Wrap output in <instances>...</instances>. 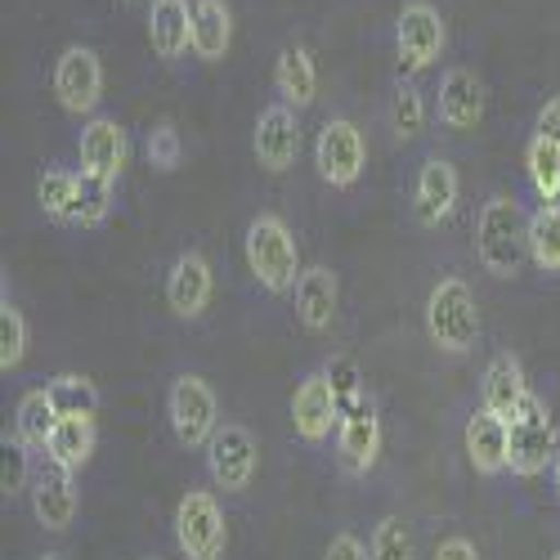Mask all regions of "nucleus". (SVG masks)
I'll list each match as a JSON object with an SVG mask.
<instances>
[{
  "label": "nucleus",
  "mask_w": 560,
  "mask_h": 560,
  "mask_svg": "<svg viewBox=\"0 0 560 560\" xmlns=\"http://www.w3.org/2000/svg\"><path fill=\"white\" fill-rule=\"evenodd\" d=\"M476 256L485 273L493 278H516L529 260V211L511 198L493 194L476 215Z\"/></svg>",
  "instance_id": "f257e3e1"
},
{
  "label": "nucleus",
  "mask_w": 560,
  "mask_h": 560,
  "mask_svg": "<svg viewBox=\"0 0 560 560\" xmlns=\"http://www.w3.org/2000/svg\"><path fill=\"white\" fill-rule=\"evenodd\" d=\"M243 252H247V269L256 273V283L273 296L283 292H296L301 283V247L292 238V229L283 215L273 211H260L252 224H247V238H243Z\"/></svg>",
  "instance_id": "f03ea898"
},
{
  "label": "nucleus",
  "mask_w": 560,
  "mask_h": 560,
  "mask_svg": "<svg viewBox=\"0 0 560 560\" xmlns=\"http://www.w3.org/2000/svg\"><path fill=\"white\" fill-rule=\"evenodd\" d=\"M427 337L444 354H466L480 341V305L462 278H440L427 296Z\"/></svg>",
  "instance_id": "7ed1b4c3"
},
{
  "label": "nucleus",
  "mask_w": 560,
  "mask_h": 560,
  "mask_svg": "<svg viewBox=\"0 0 560 560\" xmlns=\"http://www.w3.org/2000/svg\"><path fill=\"white\" fill-rule=\"evenodd\" d=\"M506 448H511V471L534 480L547 466H556V422L547 412V399L529 390V399L506 417Z\"/></svg>",
  "instance_id": "20e7f679"
},
{
  "label": "nucleus",
  "mask_w": 560,
  "mask_h": 560,
  "mask_svg": "<svg viewBox=\"0 0 560 560\" xmlns=\"http://www.w3.org/2000/svg\"><path fill=\"white\" fill-rule=\"evenodd\" d=\"M166 417H171V431L184 448H207L220 431V399L198 372H184V377L171 382Z\"/></svg>",
  "instance_id": "39448f33"
},
{
  "label": "nucleus",
  "mask_w": 560,
  "mask_h": 560,
  "mask_svg": "<svg viewBox=\"0 0 560 560\" xmlns=\"http://www.w3.org/2000/svg\"><path fill=\"white\" fill-rule=\"evenodd\" d=\"M175 542L189 560H220L229 547V525L215 493L189 489L175 506Z\"/></svg>",
  "instance_id": "423d86ee"
},
{
  "label": "nucleus",
  "mask_w": 560,
  "mask_h": 560,
  "mask_svg": "<svg viewBox=\"0 0 560 560\" xmlns=\"http://www.w3.org/2000/svg\"><path fill=\"white\" fill-rule=\"evenodd\" d=\"M314 166L332 189H350V184H359V175L368 166L363 130L350 117H328L318 130V144H314Z\"/></svg>",
  "instance_id": "0eeeda50"
},
{
  "label": "nucleus",
  "mask_w": 560,
  "mask_h": 560,
  "mask_svg": "<svg viewBox=\"0 0 560 560\" xmlns=\"http://www.w3.org/2000/svg\"><path fill=\"white\" fill-rule=\"evenodd\" d=\"M55 100L72 117H90L104 100V63L90 45H68L55 63Z\"/></svg>",
  "instance_id": "6e6552de"
},
{
  "label": "nucleus",
  "mask_w": 560,
  "mask_h": 560,
  "mask_svg": "<svg viewBox=\"0 0 560 560\" xmlns=\"http://www.w3.org/2000/svg\"><path fill=\"white\" fill-rule=\"evenodd\" d=\"M444 40H448V27H444V14L431 5V0H408V5L399 10L395 50H399V63L408 72L431 68L444 55Z\"/></svg>",
  "instance_id": "1a4fd4ad"
},
{
  "label": "nucleus",
  "mask_w": 560,
  "mask_h": 560,
  "mask_svg": "<svg viewBox=\"0 0 560 560\" xmlns=\"http://www.w3.org/2000/svg\"><path fill=\"white\" fill-rule=\"evenodd\" d=\"M256 462H260L256 435L238 422H224L207 444V471L224 493H243L256 480Z\"/></svg>",
  "instance_id": "9d476101"
},
{
  "label": "nucleus",
  "mask_w": 560,
  "mask_h": 560,
  "mask_svg": "<svg viewBox=\"0 0 560 560\" xmlns=\"http://www.w3.org/2000/svg\"><path fill=\"white\" fill-rule=\"evenodd\" d=\"M382 453V417H377V399L363 395L337 427V462L346 476H368L377 466Z\"/></svg>",
  "instance_id": "9b49d317"
},
{
  "label": "nucleus",
  "mask_w": 560,
  "mask_h": 560,
  "mask_svg": "<svg viewBox=\"0 0 560 560\" xmlns=\"http://www.w3.org/2000/svg\"><path fill=\"white\" fill-rule=\"evenodd\" d=\"M252 153H256V162H260L269 175L292 171V162H296V153H301V121H296V108L269 104V108L256 117Z\"/></svg>",
  "instance_id": "f8f14e48"
},
{
  "label": "nucleus",
  "mask_w": 560,
  "mask_h": 560,
  "mask_svg": "<svg viewBox=\"0 0 560 560\" xmlns=\"http://www.w3.org/2000/svg\"><path fill=\"white\" fill-rule=\"evenodd\" d=\"M457 194H462L457 166L448 158H427L422 171H417V184H412V215H417V224L440 229L453 215Z\"/></svg>",
  "instance_id": "ddd939ff"
},
{
  "label": "nucleus",
  "mask_w": 560,
  "mask_h": 560,
  "mask_svg": "<svg viewBox=\"0 0 560 560\" xmlns=\"http://www.w3.org/2000/svg\"><path fill=\"white\" fill-rule=\"evenodd\" d=\"M211 260L202 252H179L171 273H166V305L175 318H202V310L211 305Z\"/></svg>",
  "instance_id": "4468645a"
},
{
  "label": "nucleus",
  "mask_w": 560,
  "mask_h": 560,
  "mask_svg": "<svg viewBox=\"0 0 560 560\" xmlns=\"http://www.w3.org/2000/svg\"><path fill=\"white\" fill-rule=\"evenodd\" d=\"M32 511H36V521L59 534L72 525L77 516V489H72V471L59 462H36V476H32Z\"/></svg>",
  "instance_id": "2eb2a0df"
},
{
  "label": "nucleus",
  "mask_w": 560,
  "mask_h": 560,
  "mask_svg": "<svg viewBox=\"0 0 560 560\" xmlns=\"http://www.w3.org/2000/svg\"><path fill=\"white\" fill-rule=\"evenodd\" d=\"M292 427L305 444H323L332 435V427H341V408L332 399V386L328 377H323V368L310 372V377L296 386L292 395Z\"/></svg>",
  "instance_id": "dca6fc26"
},
{
  "label": "nucleus",
  "mask_w": 560,
  "mask_h": 560,
  "mask_svg": "<svg viewBox=\"0 0 560 560\" xmlns=\"http://www.w3.org/2000/svg\"><path fill=\"white\" fill-rule=\"evenodd\" d=\"M81 171L104 175V179H121L126 162H130V139L126 126L113 117H90L81 130Z\"/></svg>",
  "instance_id": "f3484780"
},
{
  "label": "nucleus",
  "mask_w": 560,
  "mask_h": 560,
  "mask_svg": "<svg viewBox=\"0 0 560 560\" xmlns=\"http://www.w3.org/2000/svg\"><path fill=\"white\" fill-rule=\"evenodd\" d=\"M440 126L448 130H476L485 117V85L471 68H448L440 77V104H435Z\"/></svg>",
  "instance_id": "a211bd4d"
},
{
  "label": "nucleus",
  "mask_w": 560,
  "mask_h": 560,
  "mask_svg": "<svg viewBox=\"0 0 560 560\" xmlns=\"http://www.w3.org/2000/svg\"><path fill=\"white\" fill-rule=\"evenodd\" d=\"M337 305H341V283L328 265H314L301 273L296 283V318L305 332H328L332 318H337Z\"/></svg>",
  "instance_id": "6ab92c4d"
},
{
  "label": "nucleus",
  "mask_w": 560,
  "mask_h": 560,
  "mask_svg": "<svg viewBox=\"0 0 560 560\" xmlns=\"http://www.w3.org/2000/svg\"><path fill=\"white\" fill-rule=\"evenodd\" d=\"M149 40L162 63H175L194 50V5L189 0H153Z\"/></svg>",
  "instance_id": "aec40b11"
},
{
  "label": "nucleus",
  "mask_w": 560,
  "mask_h": 560,
  "mask_svg": "<svg viewBox=\"0 0 560 560\" xmlns=\"http://www.w3.org/2000/svg\"><path fill=\"white\" fill-rule=\"evenodd\" d=\"M466 462L476 466L480 476H502L511 471V448H506V417L480 408L471 422H466Z\"/></svg>",
  "instance_id": "412c9836"
},
{
  "label": "nucleus",
  "mask_w": 560,
  "mask_h": 560,
  "mask_svg": "<svg viewBox=\"0 0 560 560\" xmlns=\"http://www.w3.org/2000/svg\"><path fill=\"white\" fill-rule=\"evenodd\" d=\"M525 399H529V382H525L521 359H516V354H498V359L485 368L480 408H489V412H498V417H511Z\"/></svg>",
  "instance_id": "4be33fe9"
},
{
  "label": "nucleus",
  "mask_w": 560,
  "mask_h": 560,
  "mask_svg": "<svg viewBox=\"0 0 560 560\" xmlns=\"http://www.w3.org/2000/svg\"><path fill=\"white\" fill-rule=\"evenodd\" d=\"M273 85H278V104H288V108H310L314 95H318V68L310 59L305 45H288L283 55H278L273 63Z\"/></svg>",
  "instance_id": "5701e85b"
},
{
  "label": "nucleus",
  "mask_w": 560,
  "mask_h": 560,
  "mask_svg": "<svg viewBox=\"0 0 560 560\" xmlns=\"http://www.w3.org/2000/svg\"><path fill=\"white\" fill-rule=\"evenodd\" d=\"M233 45V10L224 0H194V55L220 63Z\"/></svg>",
  "instance_id": "b1692460"
},
{
  "label": "nucleus",
  "mask_w": 560,
  "mask_h": 560,
  "mask_svg": "<svg viewBox=\"0 0 560 560\" xmlns=\"http://www.w3.org/2000/svg\"><path fill=\"white\" fill-rule=\"evenodd\" d=\"M95 453V417H59V427L45 444V457L68 466V471H81Z\"/></svg>",
  "instance_id": "393cba45"
},
{
  "label": "nucleus",
  "mask_w": 560,
  "mask_h": 560,
  "mask_svg": "<svg viewBox=\"0 0 560 560\" xmlns=\"http://www.w3.org/2000/svg\"><path fill=\"white\" fill-rule=\"evenodd\" d=\"M55 427H59V412H55V404H50V390H27L23 399H19V412H14V435L36 453H45V444H50V435H55Z\"/></svg>",
  "instance_id": "a878e982"
},
{
  "label": "nucleus",
  "mask_w": 560,
  "mask_h": 560,
  "mask_svg": "<svg viewBox=\"0 0 560 560\" xmlns=\"http://www.w3.org/2000/svg\"><path fill=\"white\" fill-rule=\"evenodd\" d=\"M113 202H117V179H104V175L81 171L72 224H77V229H100V224L113 215Z\"/></svg>",
  "instance_id": "bb28decb"
},
{
  "label": "nucleus",
  "mask_w": 560,
  "mask_h": 560,
  "mask_svg": "<svg viewBox=\"0 0 560 560\" xmlns=\"http://www.w3.org/2000/svg\"><path fill=\"white\" fill-rule=\"evenodd\" d=\"M529 260L542 273H560V207H534L529 211Z\"/></svg>",
  "instance_id": "cd10ccee"
},
{
  "label": "nucleus",
  "mask_w": 560,
  "mask_h": 560,
  "mask_svg": "<svg viewBox=\"0 0 560 560\" xmlns=\"http://www.w3.org/2000/svg\"><path fill=\"white\" fill-rule=\"evenodd\" d=\"M525 171H529V184H534L538 202L560 207V149L534 135L529 149H525Z\"/></svg>",
  "instance_id": "c85d7f7f"
},
{
  "label": "nucleus",
  "mask_w": 560,
  "mask_h": 560,
  "mask_svg": "<svg viewBox=\"0 0 560 560\" xmlns=\"http://www.w3.org/2000/svg\"><path fill=\"white\" fill-rule=\"evenodd\" d=\"M45 390H50V404L59 417H95V408H100V386L90 377H77V372H63V377L45 382Z\"/></svg>",
  "instance_id": "c756f323"
},
{
  "label": "nucleus",
  "mask_w": 560,
  "mask_h": 560,
  "mask_svg": "<svg viewBox=\"0 0 560 560\" xmlns=\"http://www.w3.org/2000/svg\"><path fill=\"white\" fill-rule=\"evenodd\" d=\"M77 184H81L77 171H45V175H40V184H36V202H40V211L50 215L55 224H72Z\"/></svg>",
  "instance_id": "7c9ffc66"
},
{
  "label": "nucleus",
  "mask_w": 560,
  "mask_h": 560,
  "mask_svg": "<svg viewBox=\"0 0 560 560\" xmlns=\"http://www.w3.org/2000/svg\"><path fill=\"white\" fill-rule=\"evenodd\" d=\"M390 126L399 139H417L427 130V100L422 90H417V81H399L395 95H390Z\"/></svg>",
  "instance_id": "2f4dec72"
},
{
  "label": "nucleus",
  "mask_w": 560,
  "mask_h": 560,
  "mask_svg": "<svg viewBox=\"0 0 560 560\" xmlns=\"http://www.w3.org/2000/svg\"><path fill=\"white\" fill-rule=\"evenodd\" d=\"M27 359V318H23V310L5 296L0 301V372H10L19 368Z\"/></svg>",
  "instance_id": "473e14b6"
},
{
  "label": "nucleus",
  "mask_w": 560,
  "mask_h": 560,
  "mask_svg": "<svg viewBox=\"0 0 560 560\" xmlns=\"http://www.w3.org/2000/svg\"><path fill=\"white\" fill-rule=\"evenodd\" d=\"M323 377H328V386H332V399H337L341 417L368 395V390H363V372H359V363L346 359V354H337V359L323 363Z\"/></svg>",
  "instance_id": "72a5a7b5"
},
{
  "label": "nucleus",
  "mask_w": 560,
  "mask_h": 560,
  "mask_svg": "<svg viewBox=\"0 0 560 560\" xmlns=\"http://www.w3.org/2000/svg\"><path fill=\"white\" fill-rule=\"evenodd\" d=\"M368 556L372 560H412L417 556V542H412V529L399 521V516H386L377 529H372V542H368Z\"/></svg>",
  "instance_id": "f704fd0d"
},
{
  "label": "nucleus",
  "mask_w": 560,
  "mask_h": 560,
  "mask_svg": "<svg viewBox=\"0 0 560 560\" xmlns=\"http://www.w3.org/2000/svg\"><path fill=\"white\" fill-rule=\"evenodd\" d=\"M32 476H36V462H32V448L14 435H5V462H0V485H5V498H19V493H32Z\"/></svg>",
  "instance_id": "c9c22d12"
},
{
  "label": "nucleus",
  "mask_w": 560,
  "mask_h": 560,
  "mask_svg": "<svg viewBox=\"0 0 560 560\" xmlns=\"http://www.w3.org/2000/svg\"><path fill=\"white\" fill-rule=\"evenodd\" d=\"M179 158H184L179 130H175L171 121L153 126V130H149V166H158V171H175V166H179Z\"/></svg>",
  "instance_id": "e433bc0d"
},
{
  "label": "nucleus",
  "mask_w": 560,
  "mask_h": 560,
  "mask_svg": "<svg viewBox=\"0 0 560 560\" xmlns=\"http://www.w3.org/2000/svg\"><path fill=\"white\" fill-rule=\"evenodd\" d=\"M534 135H538V139H547V144H556V149H560V95H556V100H547V104L538 108Z\"/></svg>",
  "instance_id": "4c0bfd02"
},
{
  "label": "nucleus",
  "mask_w": 560,
  "mask_h": 560,
  "mask_svg": "<svg viewBox=\"0 0 560 560\" xmlns=\"http://www.w3.org/2000/svg\"><path fill=\"white\" fill-rule=\"evenodd\" d=\"M323 560H372V556H368V547L354 534H337L328 542V551H323Z\"/></svg>",
  "instance_id": "58836bf2"
},
{
  "label": "nucleus",
  "mask_w": 560,
  "mask_h": 560,
  "mask_svg": "<svg viewBox=\"0 0 560 560\" xmlns=\"http://www.w3.org/2000/svg\"><path fill=\"white\" fill-rule=\"evenodd\" d=\"M435 560H480V551H476V542L471 538H444L440 547H435Z\"/></svg>",
  "instance_id": "ea45409f"
},
{
  "label": "nucleus",
  "mask_w": 560,
  "mask_h": 560,
  "mask_svg": "<svg viewBox=\"0 0 560 560\" xmlns=\"http://www.w3.org/2000/svg\"><path fill=\"white\" fill-rule=\"evenodd\" d=\"M551 476H556V498H560V453H556V466H551Z\"/></svg>",
  "instance_id": "a19ab883"
},
{
  "label": "nucleus",
  "mask_w": 560,
  "mask_h": 560,
  "mask_svg": "<svg viewBox=\"0 0 560 560\" xmlns=\"http://www.w3.org/2000/svg\"><path fill=\"white\" fill-rule=\"evenodd\" d=\"M40 560H63V556H59V551H50V556H40Z\"/></svg>",
  "instance_id": "79ce46f5"
},
{
  "label": "nucleus",
  "mask_w": 560,
  "mask_h": 560,
  "mask_svg": "<svg viewBox=\"0 0 560 560\" xmlns=\"http://www.w3.org/2000/svg\"><path fill=\"white\" fill-rule=\"evenodd\" d=\"M551 560H560V556H551Z\"/></svg>",
  "instance_id": "37998d69"
},
{
  "label": "nucleus",
  "mask_w": 560,
  "mask_h": 560,
  "mask_svg": "<svg viewBox=\"0 0 560 560\" xmlns=\"http://www.w3.org/2000/svg\"><path fill=\"white\" fill-rule=\"evenodd\" d=\"M126 5H130V0H126Z\"/></svg>",
  "instance_id": "c03bdc74"
}]
</instances>
